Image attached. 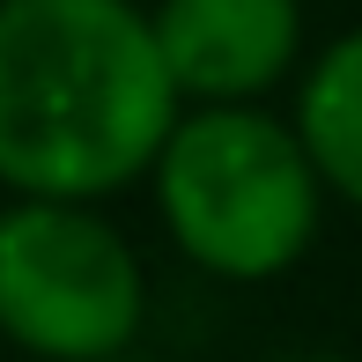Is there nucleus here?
I'll use <instances>...</instances> for the list:
<instances>
[{
  "mask_svg": "<svg viewBox=\"0 0 362 362\" xmlns=\"http://www.w3.org/2000/svg\"><path fill=\"white\" fill-rule=\"evenodd\" d=\"M177 111L141 0H0V192L119 200Z\"/></svg>",
  "mask_w": 362,
  "mask_h": 362,
  "instance_id": "f257e3e1",
  "label": "nucleus"
},
{
  "mask_svg": "<svg viewBox=\"0 0 362 362\" xmlns=\"http://www.w3.org/2000/svg\"><path fill=\"white\" fill-rule=\"evenodd\" d=\"M141 185L170 252L229 288H267L296 274L333 200L296 119H274L267 96L185 104Z\"/></svg>",
  "mask_w": 362,
  "mask_h": 362,
  "instance_id": "f03ea898",
  "label": "nucleus"
},
{
  "mask_svg": "<svg viewBox=\"0 0 362 362\" xmlns=\"http://www.w3.org/2000/svg\"><path fill=\"white\" fill-rule=\"evenodd\" d=\"M148 325V259L104 200H0V340L45 362H111Z\"/></svg>",
  "mask_w": 362,
  "mask_h": 362,
  "instance_id": "7ed1b4c3",
  "label": "nucleus"
},
{
  "mask_svg": "<svg viewBox=\"0 0 362 362\" xmlns=\"http://www.w3.org/2000/svg\"><path fill=\"white\" fill-rule=\"evenodd\" d=\"M148 23L185 104H259L310 59L303 0H156Z\"/></svg>",
  "mask_w": 362,
  "mask_h": 362,
  "instance_id": "20e7f679",
  "label": "nucleus"
},
{
  "mask_svg": "<svg viewBox=\"0 0 362 362\" xmlns=\"http://www.w3.org/2000/svg\"><path fill=\"white\" fill-rule=\"evenodd\" d=\"M296 134L318 163L325 192L362 215V23L325 37L296 67Z\"/></svg>",
  "mask_w": 362,
  "mask_h": 362,
  "instance_id": "39448f33",
  "label": "nucleus"
}]
</instances>
